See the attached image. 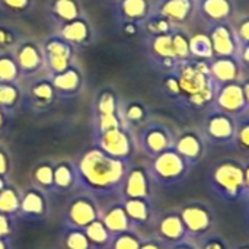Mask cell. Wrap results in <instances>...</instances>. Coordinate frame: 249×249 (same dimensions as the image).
I'll use <instances>...</instances> for the list:
<instances>
[{"instance_id":"cell-1","label":"cell","mask_w":249,"mask_h":249,"mask_svg":"<svg viewBox=\"0 0 249 249\" xmlns=\"http://www.w3.org/2000/svg\"><path fill=\"white\" fill-rule=\"evenodd\" d=\"M74 174L76 179L88 191L108 194L121 187L127 172L124 160L115 159L95 147L83 153Z\"/></svg>"},{"instance_id":"cell-2","label":"cell","mask_w":249,"mask_h":249,"mask_svg":"<svg viewBox=\"0 0 249 249\" xmlns=\"http://www.w3.org/2000/svg\"><path fill=\"white\" fill-rule=\"evenodd\" d=\"M178 83V96L193 108H204L213 105L216 83L213 82L206 61L185 60L174 70Z\"/></svg>"},{"instance_id":"cell-3","label":"cell","mask_w":249,"mask_h":249,"mask_svg":"<svg viewBox=\"0 0 249 249\" xmlns=\"http://www.w3.org/2000/svg\"><path fill=\"white\" fill-rule=\"evenodd\" d=\"M210 194L222 203L244 198V163L235 158H225L210 165L206 174Z\"/></svg>"},{"instance_id":"cell-4","label":"cell","mask_w":249,"mask_h":249,"mask_svg":"<svg viewBox=\"0 0 249 249\" xmlns=\"http://www.w3.org/2000/svg\"><path fill=\"white\" fill-rule=\"evenodd\" d=\"M184 223L188 239L198 242L204 236L214 232L216 213L213 207L204 201H188L178 210Z\"/></svg>"},{"instance_id":"cell-5","label":"cell","mask_w":249,"mask_h":249,"mask_svg":"<svg viewBox=\"0 0 249 249\" xmlns=\"http://www.w3.org/2000/svg\"><path fill=\"white\" fill-rule=\"evenodd\" d=\"M207 144L223 149H233L235 144V117L210 107L200 130Z\"/></svg>"},{"instance_id":"cell-6","label":"cell","mask_w":249,"mask_h":249,"mask_svg":"<svg viewBox=\"0 0 249 249\" xmlns=\"http://www.w3.org/2000/svg\"><path fill=\"white\" fill-rule=\"evenodd\" d=\"M188 162L175 152L174 147L159 153L153 158L150 168V178L162 187H172L182 182L191 172Z\"/></svg>"},{"instance_id":"cell-7","label":"cell","mask_w":249,"mask_h":249,"mask_svg":"<svg viewBox=\"0 0 249 249\" xmlns=\"http://www.w3.org/2000/svg\"><path fill=\"white\" fill-rule=\"evenodd\" d=\"M213 107L219 108L220 111L232 117H238L239 114L245 112L248 109V104L242 88V82L239 80L216 85Z\"/></svg>"},{"instance_id":"cell-8","label":"cell","mask_w":249,"mask_h":249,"mask_svg":"<svg viewBox=\"0 0 249 249\" xmlns=\"http://www.w3.org/2000/svg\"><path fill=\"white\" fill-rule=\"evenodd\" d=\"M235 13V0H196V15L207 28L225 22H233Z\"/></svg>"},{"instance_id":"cell-9","label":"cell","mask_w":249,"mask_h":249,"mask_svg":"<svg viewBox=\"0 0 249 249\" xmlns=\"http://www.w3.org/2000/svg\"><path fill=\"white\" fill-rule=\"evenodd\" d=\"M207 142L203 136L201 131L198 130H185L179 136L175 137L174 142V149L178 155H181L191 168L197 166L206 152H207Z\"/></svg>"},{"instance_id":"cell-10","label":"cell","mask_w":249,"mask_h":249,"mask_svg":"<svg viewBox=\"0 0 249 249\" xmlns=\"http://www.w3.org/2000/svg\"><path fill=\"white\" fill-rule=\"evenodd\" d=\"M73 48L71 44L64 41L60 35L47 39L44 44V61L47 63L51 74L64 71L71 66Z\"/></svg>"},{"instance_id":"cell-11","label":"cell","mask_w":249,"mask_h":249,"mask_svg":"<svg viewBox=\"0 0 249 249\" xmlns=\"http://www.w3.org/2000/svg\"><path fill=\"white\" fill-rule=\"evenodd\" d=\"M209 36L212 41L214 57H236L239 50V41L236 38L233 23L225 22L209 28Z\"/></svg>"},{"instance_id":"cell-12","label":"cell","mask_w":249,"mask_h":249,"mask_svg":"<svg viewBox=\"0 0 249 249\" xmlns=\"http://www.w3.org/2000/svg\"><path fill=\"white\" fill-rule=\"evenodd\" d=\"M140 142H142V147L144 149V152L147 155H150L152 158H155L159 153H162L174 146L175 136L169 127L156 123V124L147 125L142 131Z\"/></svg>"},{"instance_id":"cell-13","label":"cell","mask_w":249,"mask_h":249,"mask_svg":"<svg viewBox=\"0 0 249 249\" xmlns=\"http://www.w3.org/2000/svg\"><path fill=\"white\" fill-rule=\"evenodd\" d=\"M96 147L115 159L124 160L131 153V140L127 131H124L123 127H118L109 131L98 133Z\"/></svg>"},{"instance_id":"cell-14","label":"cell","mask_w":249,"mask_h":249,"mask_svg":"<svg viewBox=\"0 0 249 249\" xmlns=\"http://www.w3.org/2000/svg\"><path fill=\"white\" fill-rule=\"evenodd\" d=\"M207 67L216 85L239 82L245 76V71L236 57H213L207 61Z\"/></svg>"},{"instance_id":"cell-15","label":"cell","mask_w":249,"mask_h":249,"mask_svg":"<svg viewBox=\"0 0 249 249\" xmlns=\"http://www.w3.org/2000/svg\"><path fill=\"white\" fill-rule=\"evenodd\" d=\"M156 231H158V239L163 242L168 248L188 239L178 210H171L163 213L158 219Z\"/></svg>"},{"instance_id":"cell-16","label":"cell","mask_w":249,"mask_h":249,"mask_svg":"<svg viewBox=\"0 0 249 249\" xmlns=\"http://www.w3.org/2000/svg\"><path fill=\"white\" fill-rule=\"evenodd\" d=\"M98 219V207L93 200L89 197H77L74 198L66 214L67 225L70 229H85L93 220Z\"/></svg>"},{"instance_id":"cell-17","label":"cell","mask_w":249,"mask_h":249,"mask_svg":"<svg viewBox=\"0 0 249 249\" xmlns=\"http://www.w3.org/2000/svg\"><path fill=\"white\" fill-rule=\"evenodd\" d=\"M156 13L178 28L196 15V0H160Z\"/></svg>"},{"instance_id":"cell-18","label":"cell","mask_w":249,"mask_h":249,"mask_svg":"<svg viewBox=\"0 0 249 249\" xmlns=\"http://www.w3.org/2000/svg\"><path fill=\"white\" fill-rule=\"evenodd\" d=\"M16 64L23 74H34L36 73L44 64V53L32 42H22L18 45L15 51Z\"/></svg>"},{"instance_id":"cell-19","label":"cell","mask_w":249,"mask_h":249,"mask_svg":"<svg viewBox=\"0 0 249 249\" xmlns=\"http://www.w3.org/2000/svg\"><path fill=\"white\" fill-rule=\"evenodd\" d=\"M172 31L168 34L153 35L152 42H150V50H152V54L159 60L163 69L174 71L177 66L179 64V61L175 55L174 45H172Z\"/></svg>"},{"instance_id":"cell-20","label":"cell","mask_w":249,"mask_h":249,"mask_svg":"<svg viewBox=\"0 0 249 249\" xmlns=\"http://www.w3.org/2000/svg\"><path fill=\"white\" fill-rule=\"evenodd\" d=\"M150 193V174L142 168H133L124 178V194L127 198H149Z\"/></svg>"},{"instance_id":"cell-21","label":"cell","mask_w":249,"mask_h":249,"mask_svg":"<svg viewBox=\"0 0 249 249\" xmlns=\"http://www.w3.org/2000/svg\"><path fill=\"white\" fill-rule=\"evenodd\" d=\"M118 13L128 23L142 22L150 16V3L149 0H120Z\"/></svg>"},{"instance_id":"cell-22","label":"cell","mask_w":249,"mask_h":249,"mask_svg":"<svg viewBox=\"0 0 249 249\" xmlns=\"http://www.w3.org/2000/svg\"><path fill=\"white\" fill-rule=\"evenodd\" d=\"M50 82L54 86L55 92L74 93L80 88V85H82V74L79 73L77 69H74L73 66H70L64 71L51 74Z\"/></svg>"},{"instance_id":"cell-23","label":"cell","mask_w":249,"mask_h":249,"mask_svg":"<svg viewBox=\"0 0 249 249\" xmlns=\"http://www.w3.org/2000/svg\"><path fill=\"white\" fill-rule=\"evenodd\" d=\"M102 223L105 225V228L108 229V232L111 235H118V233L127 232V231H130V226H131V222L127 217L124 207L120 204H115L107 210V213L102 217Z\"/></svg>"},{"instance_id":"cell-24","label":"cell","mask_w":249,"mask_h":249,"mask_svg":"<svg viewBox=\"0 0 249 249\" xmlns=\"http://www.w3.org/2000/svg\"><path fill=\"white\" fill-rule=\"evenodd\" d=\"M60 36L69 44H82L89 38V26L88 23L77 18L67 23H63L60 28Z\"/></svg>"},{"instance_id":"cell-25","label":"cell","mask_w":249,"mask_h":249,"mask_svg":"<svg viewBox=\"0 0 249 249\" xmlns=\"http://www.w3.org/2000/svg\"><path fill=\"white\" fill-rule=\"evenodd\" d=\"M190 55L193 60L206 61V63L214 57L209 34L200 32V34L190 35Z\"/></svg>"},{"instance_id":"cell-26","label":"cell","mask_w":249,"mask_h":249,"mask_svg":"<svg viewBox=\"0 0 249 249\" xmlns=\"http://www.w3.org/2000/svg\"><path fill=\"white\" fill-rule=\"evenodd\" d=\"M127 217L130 219L131 225H143L147 223L152 214L150 204L146 198H127V201L123 204Z\"/></svg>"},{"instance_id":"cell-27","label":"cell","mask_w":249,"mask_h":249,"mask_svg":"<svg viewBox=\"0 0 249 249\" xmlns=\"http://www.w3.org/2000/svg\"><path fill=\"white\" fill-rule=\"evenodd\" d=\"M242 156L249 158V109L235 117V144Z\"/></svg>"},{"instance_id":"cell-28","label":"cell","mask_w":249,"mask_h":249,"mask_svg":"<svg viewBox=\"0 0 249 249\" xmlns=\"http://www.w3.org/2000/svg\"><path fill=\"white\" fill-rule=\"evenodd\" d=\"M19 210L28 217H39L45 213V200L42 194L36 190L28 191L20 198Z\"/></svg>"},{"instance_id":"cell-29","label":"cell","mask_w":249,"mask_h":249,"mask_svg":"<svg viewBox=\"0 0 249 249\" xmlns=\"http://www.w3.org/2000/svg\"><path fill=\"white\" fill-rule=\"evenodd\" d=\"M51 13L58 22H61V25L80 18V10L76 0H54L51 4Z\"/></svg>"},{"instance_id":"cell-30","label":"cell","mask_w":249,"mask_h":249,"mask_svg":"<svg viewBox=\"0 0 249 249\" xmlns=\"http://www.w3.org/2000/svg\"><path fill=\"white\" fill-rule=\"evenodd\" d=\"M83 232H85L86 238L89 239V242L93 245H98V247L107 245L111 241V233L108 232V229L99 219H96L90 225H88L83 229Z\"/></svg>"},{"instance_id":"cell-31","label":"cell","mask_w":249,"mask_h":249,"mask_svg":"<svg viewBox=\"0 0 249 249\" xmlns=\"http://www.w3.org/2000/svg\"><path fill=\"white\" fill-rule=\"evenodd\" d=\"M20 206V198L12 187H4L0 191V213L6 216H13Z\"/></svg>"},{"instance_id":"cell-32","label":"cell","mask_w":249,"mask_h":249,"mask_svg":"<svg viewBox=\"0 0 249 249\" xmlns=\"http://www.w3.org/2000/svg\"><path fill=\"white\" fill-rule=\"evenodd\" d=\"M31 96L38 105H48L55 96V89L50 80H39L31 88Z\"/></svg>"},{"instance_id":"cell-33","label":"cell","mask_w":249,"mask_h":249,"mask_svg":"<svg viewBox=\"0 0 249 249\" xmlns=\"http://www.w3.org/2000/svg\"><path fill=\"white\" fill-rule=\"evenodd\" d=\"M172 45H174V51H175V55H177L179 63L191 58V55H190V35L188 34L174 28Z\"/></svg>"},{"instance_id":"cell-34","label":"cell","mask_w":249,"mask_h":249,"mask_svg":"<svg viewBox=\"0 0 249 249\" xmlns=\"http://www.w3.org/2000/svg\"><path fill=\"white\" fill-rule=\"evenodd\" d=\"M20 70L10 54H0V82H16Z\"/></svg>"},{"instance_id":"cell-35","label":"cell","mask_w":249,"mask_h":249,"mask_svg":"<svg viewBox=\"0 0 249 249\" xmlns=\"http://www.w3.org/2000/svg\"><path fill=\"white\" fill-rule=\"evenodd\" d=\"M76 181V174L74 169L67 165V163H60L58 166L54 168V185L57 188L66 190L70 188Z\"/></svg>"},{"instance_id":"cell-36","label":"cell","mask_w":249,"mask_h":249,"mask_svg":"<svg viewBox=\"0 0 249 249\" xmlns=\"http://www.w3.org/2000/svg\"><path fill=\"white\" fill-rule=\"evenodd\" d=\"M20 96V90L15 82H0V107L3 109L16 105Z\"/></svg>"},{"instance_id":"cell-37","label":"cell","mask_w":249,"mask_h":249,"mask_svg":"<svg viewBox=\"0 0 249 249\" xmlns=\"http://www.w3.org/2000/svg\"><path fill=\"white\" fill-rule=\"evenodd\" d=\"M140 245L142 239L130 231L118 233L111 239V249H139Z\"/></svg>"},{"instance_id":"cell-38","label":"cell","mask_w":249,"mask_h":249,"mask_svg":"<svg viewBox=\"0 0 249 249\" xmlns=\"http://www.w3.org/2000/svg\"><path fill=\"white\" fill-rule=\"evenodd\" d=\"M197 247L198 249H232L228 239L223 235L216 233V232H212L210 235L200 239L197 242Z\"/></svg>"},{"instance_id":"cell-39","label":"cell","mask_w":249,"mask_h":249,"mask_svg":"<svg viewBox=\"0 0 249 249\" xmlns=\"http://www.w3.org/2000/svg\"><path fill=\"white\" fill-rule=\"evenodd\" d=\"M66 248L67 249H89L90 242L86 238L83 229H70L66 236Z\"/></svg>"},{"instance_id":"cell-40","label":"cell","mask_w":249,"mask_h":249,"mask_svg":"<svg viewBox=\"0 0 249 249\" xmlns=\"http://www.w3.org/2000/svg\"><path fill=\"white\" fill-rule=\"evenodd\" d=\"M96 109H98V115L120 112L118 107H117V99H115V96L111 92H104L99 96V99L96 102Z\"/></svg>"},{"instance_id":"cell-41","label":"cell","mask_w":249,"mask_h":249,"mask_svg":"<svg viewBox=\"0 0 249 249\" xmlns=\"http://www.w3.org/2000/svg\"><path fill=\"white\" fill-rule=\"evenodd\" d=\"M118 127H121L120 112L98 115V133L109 131V130H114V128H118Z\"/></svg>"},{"instance_id":"cell-42","label":"cell","mask_w":249,"mask_h":249,"mask_svg":"<svg viewBox=\"0 0 249 249\" xmlns=\"http://www.w3.org/2000/svg\"><path fill=\"white\" fill-rule=\"evenodd\" d=\"M35 179L42 187L54 185V168L50 165H39L35 169Z\"/></svg>"},{"instance_id":"cell-43","label":"cell","mask_w":249,"mask_h":249,"mask_svg":"<svg viewBox=\"0 0 249 249\" xmlns=\"http://www.w3.org/2000/svg\"><path fill=\"white\" fill-rule=\"evenodd\" d=\"M233 29L236 34V38L241 44H249V15L239 18L236 22L233 20Z\"/></svg>"},{"instance_id":"cell-44","label":"cell","mask_w":249,"mask_h":249,"mask_svg":"<svg viewBox=\"0 0 249 249\" xmlns=\"http://www.w3.org/2000/svg\"><path fill=\"white\" fill-rule=\"evenodd\" d=\"M32 0H0L1 9L12 13H23L31 7Z\"/></svg>"},{"instance_id":"cell-45","label":"cell","mask_w":249,"mask_h":249,"mask_svg":"<svg viewBox=\"0 0 249 249\" xmlns=\"http://www.w3.org/2000/svg\"><path fill=\"white\" fill-rule=\"evenodd\" d=\"M144 115H146V111L140 104H131L125 109V114H124L125 120L130 123H140V121H143Z\"/></svg>"},{"instance_id":"cell-46","label":"cell","mask_w":249,"mask_h":249,"mask_svg":"<svg viewBox=\"0 0 249 249\" xmlns=\"http://www.w3.org/2000/svg\"><path fill=\"white\" fill-rule=\"evenodd\" d=\"M236 58L239 60L245 74H249V44H241Z\"/></svg>"},{"instance_id":"cell-47","label":"cell","mask_w":249,"mask_h":249,"mask_svg":"<svg viewBox=\"0 0 249 249\" xmlns=\"http://www.w3.org/2000/svg\"><path fill=\"white\" fill-rule=\"evenodd\" d=\"M244 163V201L249 203V158L242 160Z\"/></svg>"},{"instance_id":"cell-48","label":"cell","mask_w":249,"mask_h":249,"mask_svg":"<svg viewBox=\"0 0 249 249\" xmlns=\"http://www.w3.org/2000/svg\"><path fill=\"white\" fill-rule=\"evenodd\" d=\"M10 229H12L10 216L0 213V238H6L10 233Z\"/></svg>"},{"instance_id":"cell-49","label":"cell","mask_w":249,"mask_h":249,"mask_svg":"<svg viewBox=\"0 0 249 249\" xmlns=\"http://www.w3.org/2000/svg\"><path fill=\"white\" fill-rule=\"evenodd\" d=\"M139 249H168V247L160 242L159 239L155 241V239H147V241H142V245Z\"/></svg>"},{"instance_id":"cell-50","label":"cell","mask_w":249,"mask_h":249,"mask_svg":"<svg viewBox=\"0 0 249 249\" xmlns=\"http://www.w3.org/2000/svg\"><path fill=\"white\" fill-rule=\"evenodd\" d=\"M9 171V158L4 150L0 149V177H4Z\"/></svg>"},{"instance_id":"cell-51","label":"cell","mask_w":249,"mask_h":249,"mask_svg":"<svg viewBox=\"0 0 249 249\" xmlns=\"http://www.w3.org/2000/svg\"><path fill=\"white\" fill-rule=\"evenodd\" d=\"M168 249H198V247H197V244H196L194 241L185 239V241H182V242H179V244H175V245L169 247Z\"/></svg>"},{"instance_id":"cell-52","label":"cell","mask_w":249,"mask_h":249,"mask_svg":"<svg viewBox=\"0 0 249 249\" xmlns=\"http://www.w3.org/2000/svg\"><path fill=\"white\" fill-rule=\"evenodd\" d=\"M241 82H242V88H244V92H245V98H247V104H248L249 109V74H245Z\"/></svg>"},{"instance_id":"cell-53","label":"cell","mask_w":249,"mask_h":249,"mask_svg":"<svg viewBox=\"0 0 249 249\" xmlns=\"http://www.w3.org/2000/svg\"><path fill=\"white\" fill-rule=\"evenodd\" d=\"M0 249H10V245L6 238H0Z\"/></svg>"},{"instance_id":"cell-54","label":"cell","mask_w":249,"mask_h":249,"mask_svg":"<svg viewBox=\"0 0 249 249\" xmlns=\"http://www.w3.org/2000/svg\"><path fill=\"white\" fill-rule=\"evenodd\" d=\"M232 249H249V241H247V242H241V244L232 247Z\"/></svg>"},{"instance_id":"cell-55","label":"cell","mask_w":249,"mask_h":249,"mask_svg":"<svg viewBox=\"0 0 249 249\" xmlns=\"http://www.w3.org/2000/svg\"><path fill=\"white\" fill-rule=\"evenodd\" d=\"M6 38H7V34L6 31H0V44H6Z\"/></svg>"},{"instance_id":"cell-56","label":"cell","mask_w":249,"mask_h":249,"mask_svg":"<svg viewBox=\"0 0 249 249\" xmlns=\"http://www.w3.org/2000/svg\"><path fill=\"white\" fill-rule=\"evenodd\" d=\"M245 222H247V226L249 229V203H247V210H245Z\"/></svg>"},{"instance_id":"cell-57","label":"cell","mask_w":249,"mask_h":249,"mask_svg":"<svg viewBox=\"0 0 249 249\" xmlns=\"http://www.w3.org/2000/svg\"><path fill=\"white\" fill-rule=\"evenodd\" d=\"M3 121H4V109L0 107V128H1V125H3Z\"/></svg>"},{"instance_id":"cell-58","label":"cell","mask_w":249,"mask_h":249,"mask_svg":"<svg viewBox=\"0 0 249 249\" xmlns=\"http://www.w3.org/2000/svg\"><path fill=\"white\" fill-rule=\"evenodd\" d=\"M6 187V182H4V177H0V191Z\"/></svg>"}]
</instances>
